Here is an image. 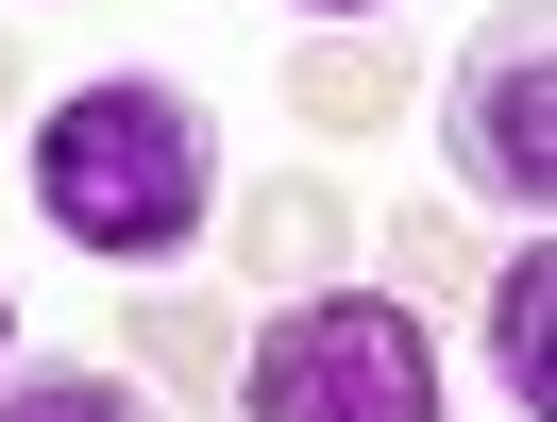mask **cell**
I'll use <instances>...</instances> for the list:
<instances>
[{"mask_svg": "<svg viewBox=\"0 0 557 422\" xmlns=\"http://www.w3.org/2000/svg\"><path fill=\"white\" fill-rule=\"evenodd\" d=\"M35 220L102 271H170L186 237H220V119L170 69H102L35 119Z\"/></svg>", "mask_w": 557, "mask_h": 422, "instance_id": "6da1fadb", "label": "cell"}, {"mask_svg": "<svg viewBox=\"0 0 557 422\" xmlns=\"http://www.w3.org/2000/svg\"><path fill=\"white\" fill-rule=\"evenodd\" d=\"M237 422H440V338L406 321V287H287L271 321H237Z\"/></svg>", "mask_w": 557, "mask_h": 422, "instance_id": "7a4b0ae2", "label": "cell"}, {"mask_svg": "<svg viewBox=\"0 0 557 422\" xmlns=\"http://www.w3.org/2000/svg\"><path fill=\"white\" fill-rule=\"evenodd\" d=\"M440 152L490 220H523V237L557 220V0H490L473 17V51L440 85Z\"/></svg>", "mask_w": 557, "mask_h": 422, "instance_id": "3957f363", "label": "cell"}, {"mask_svg": "<svg viewBox=\"0 0 557 422\" xmlns=\"http://www.w3.org/2000/svg\"><path fill=\"white\" fill-rule=\"evenodd\" d=\"M220 237H237L271 287H338V253H355V203L287 170V186H253V220H220Z\"/></svg>", "mask_w": 557, "mask_h": 422, "instance_id": "277c9868", "label": "cell"}, {"mask_svg": "<svg viewBox=\"0 0 557 422\" xmlns=\"http://www.w3.org/2000/svg\"><path fill=\"white\" fill-rule=\"evenodd\" d=\"M541 338H557V253L523 237L507 271H490V372H507V406H523V422H557V355H541Z\"/></svg>", "mask_w": 557, "mask_h": 422, "instance_id": "5b68a950", "label": "cell"}, {"mask_svg": "<svg viewBox=\"0 0 557 422\" xmlns=\"http://www.w3.org/2000/svg\"><path fill=\"white\" fill-rule=\"evenodd\" d=\"M0 422H186V406L119 355H35V372H0Z\"/></svg>", "mask_w": 557, "mask_h": 422, "instance_id": "8992f818", "label": "cell"}, {"mask_svg": "<svg viewBox=\"0 0 557 422\" xmlns=\"http://www.w3.org/2000/svg\"><path fill=\"white\" fill-rule=\"evenodd\" d=\"M388 85H406V69H388L372 35H305V51H287V102H305L321 136H372V119H388Z\"/></svg>", "mask_w": 557, "mask_h": 422, "instance_id": "52a82bcc", "label": "cell"}, {"mask_svg": "<svg viewBox=\"0 0 557 422\" xmlns=\"http://www.w3.org/2000/svg\"><path fill=\"white\" fill-rule=\"evenodd\" d=\"M119 372H152V388L186 406V388L237 372V321H220V305H136V321H119Z\"/></svg>", "mask_w": 557, "mask_h": 422, "instance_id": "ba28073f", "label": "cell"}, {"mask_svg": "<svg viewBox=\"0 0 557 422\" xmlns=\"http://www.w3.org/2000/svg\"><path fill=\"white\" fill-rule=\"evenodd\" d=\"M287 17H305V35H355V17H388V0H287Z\"/></svg>", "mask_w": 557, "mask_h": 422, "instance_id": "9c48e42d", "label": "cell"}, {"mask_svg": "<svg viewBox=\"0 0 557 422\" xmlns=\"http://www.w3.org/2000/svg\"><path fill=\"white\" fill-rule=\"evenodd\" d=\"M17 85H35V69H17V51H0V119H17Z\"/></svg>", "mask_w": 557, "mask_h": 422, "instance_id": "30bf717a", "label": "cell"}, {"mask_svg": "<svg viewBox=\"0 0 557 422\" xmlns=\"http://www.w3.org/2000/svg\"><path fill=\"white\" fill-rule=\"evenodd\" d=\"M0 355H17V287H0Z\"/></svg>", "mask_w": 557, "mask_h": 422, "instance_id": "8fae6325", "label": "cell"}]
</instances>
